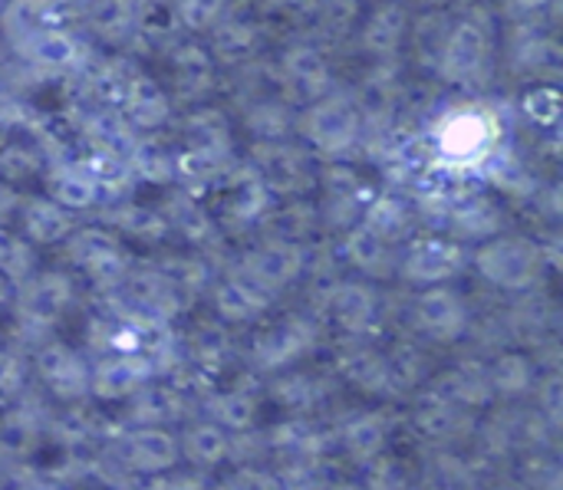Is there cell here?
I'll return each instance as SVG.
<instances>
[{"label": "cell", "mask_w": 563, "mask_h": 490, "mask_svg": "<svg viewBox=\"0 0 563 490\" xmlns=\"http://www.w3.org/2000/svg\"><path fill=\"white\" fill-rule=\"evenodd\" d=\"M435 63H439V73L449 82H459V86L475 82L482 76L485 63H488V30L482 26V20L452 23Z\"/></svg>", "instance_id": "6da1fadb"}, {"label": "cell", "mask_w": 563, "mask_h": 490, "mask_svg": "<svg viewBox=\"0 0 563 490\" xmlns=\"http://www.w3.org/2000/svg\"><path fill=\"white\" fill-rule=\"evenodd\" d=\"M360 112L353 105V99L346 96H330V99H320L317 105L307 109L303 115V132L307 138L323 148V152H346L356 135H360Z\"/></svg>", "instance_id": "7a4b0ae2"}, {"label": "cell", "mask_w": 563, "mask_h": 490, "mask_svg": "<svg viewBox=\"0 0 563 490\" xmlns=\"http://www.w3.org/2000/svg\"><path fill=\"white\" fill-rule=\"evenodd\" d=\"M478 267L488 280H495L498 287L508 290H521L528 287L538 270H541V254L534 244H528L525 237H501L482 247L478 254Z\"/></svg>", "instance_id": "3957f363"}, {"label": "cell", "mask_w": 563, "mask_h": 490, "mask_svg": "<svg viewBox=\"0 0 563 490\" xmlns=\"http://www.w3.org/2000/svg\"><path fill=\"white\" fill-rule=\"evenodd\" d=\"M16 46L30 63L43 66V69H63L79 59V43L59 26H40V30L20 36Z\"/></svg>", "instance_id": "277c9868"}, {"label": "cell", "mask_w": 563, "mask_h": 490, "mask_svg": "<svg viewBox=\"0 0 563 490\" xmlns=\"http://www.w3.org/2000/svg\"><path fill=\"white\" fill-rule=\"evenodd\" d=\"M406 30H409V13L406 7H399L396 0H386L379 3L366 23H363V46L373 53V56H393L402 40H406Z\"/></svg>", "instance_id": "5b68a950"}, {"label": "cell", "mask_w": 563, "mask_h": 490, "mask_svg": "<svg viewBox=\"0 0 563 490\" xmlns=\"http://www.w3.org/2000/svg\"><path fill=\"white\" fill-rule=\"evenodd\" d=\"M402 267L416 280H442L462 267V250L449 241H419L409 247Z\"/></svg>", "instance_id": "8992f818"}, {"label": "cell", "mask_w": 563, "mask_h": 490, "mask_svg": "<svg viewBox=\"0 0 563 490\" xmlns=\"http://www.w3.org/2000/svg\"><path fill=\"white\" fill-rule=\"evenodd\" d=\"M300 267V254L290 241H271L247 257V277L257 287H277L290 280Z\"/></svg>", "instance_id": "52a82bcc"}, {"label": "cell", "mask_w": 563, "mask_h": 490, "mask_svg": "<svg viewBox=\"0 0 563 490\" xmlns=\"http://www.w3.org/2000/svg\"><path fill=\"white\" fill-rule=\"evenodd\" d=\"M122 99H125L129 119H132L135 125H142V129H155V125H162V122L168 119V96H165V89H162L155 79H148V76H132V79L125 82Z\"/></svg>", "instance_id": "ba28073f"}, {"label": "cell", "mask_w": 563, "mask_h": 490, "mask_svg": "<svg viewBox=\"0 0 563 490\" xmlns=\"http://www.w3.org/2000/svg\"><path fill=\"white\" fill-rule=\"evenodd\" d=\"M284 76H287V82H294L303 92L317 96L330 82V63H327V56L317 46H307V43L303 46H290L284 53Z\"/></svg>", "instance_id": "9c48e42d"}, {"label": "cell", "mask_w": 563, "mask_h": 490, "mask_svg": "<svg viewBox=\"0 0 563 490\" xmlns=\"http://www.w3.org/2000/svg\"><path fill=\"white\" fill-rule=\"evenodd\" d=\"M139 0H92L86 20L102 40H122L129 30H135Z\"/></svg>", "instance_id": "30bf717a"}, {"label": "cell", "mask_w": 563, "mask_h": 490, "mask_svg": "<svg viewBox=\"0 0 563 490\" xmlns=\"http://www.w3.org/2000/svg\"><path fill=\"white\" fill-rule=\"evenodd\" d=\"M172 66H175V79L181 82V89L201 92V89L211 86L214 59H211V53H208L205 46H198V43H181V46H175Z\"/></svg>", "instance_id": "8fae6325"}, {"label": "cell", "mask_w": 563, "mask_h": 490, "mask_svg": "<svg viewBox=\"0 0 563 490\" xmlns=\"http://www.w3.org/2000/svg\"><path fill=\"white\" fill-rule=\"evenodd\" d=\"M211 40H214V53L211 59H224V63H241L251 56L254 43H257V33L251 23H241V20H221L214 30H211Z\"/></svg>", "instance_id": "7c38bea8"}, {"label": "cell", "mask_w": 563, "mask_h": 490, "mask_svg": "<svg viewBox=\"0 0 563 490\" xmlns=\"http://www.w3.org/2000/svg\"><path fill=\"white\" fill-rule=\"evenodd\" d=\"M56 0H13L7 7V30L20 40L40 26H56Z\"/></svg>", "instance_id": "4fadbf2b"}, {"label": "cell", "mask_w": 563, "mask_h": 490, "mask_svg": "<svg viewBox=\"0 0 563 490\" xmlns=\"http://www.w3.org/2000/svg\"><path fill=\"white\" fill-rule=\"evenodd\" d=\"M49 194L59 208H89L99 194V181L89 171H63L53 178Z\"/></svg>", "instance_id": "5bb4252c"}, {"label": "cell", "mask_w": 563, "mask_h": 490, "mask_svg": "<svg viewBox=\"0 0 563 490\" xmlns=\"http://www.w3.org/2000/svg\"><path fill=\"white\" fill-rule=\"evenodd\" d=\"M23 224H26V234H30L33 241H40V244L59 241V237L69 231L66 211H63L59 204H53V201H33V204L26 208Z\"/></svg>", "instance_id": "9a60e30c"}, {"label": "cell", "mask_w": 563, "mask_h": 490, "mask_svg": "<svg viewBox=\"0 0 563 490\" xmlns=\"http://www.w3.org/2000/svg\"><path fill=\"white\" fill-rule=\"evenodd\" d=\"M261 181L271 185V188H280V191L297 188V181H303V158L297 152H290V148H271L267 158H264Z\"/></svg>", "instance_id": "2e32d148"}, {"label": "cell", "mask_w": 563, "mask_h": 490, "mask_svg": "<svg viewBox=\"0 0 563 490\" xmlns=\"http://www.w3.org/2000/svg\"><path fill=\"white\" fill-rule=\"evenodd\" d=\"M135 30H142L152 40H168L178 30L175 0H139Z\"/></svg>", "instance_id": "e0dca14e"}, {"label": "cell", "mask_w": 563, "mask_h": 490, "mask_svg": "<svg viewBox=\"0 0 563 490\" xmlns=\"http://www.w3.org/2000/svg\"><path fill=\"white\" fill-rule=\"evenodd\" d=\"M228 13V0H175V16L178 26L191 30V33H205L214 30Z\"/></svg>", "instance_id": "ac0fdd59"}, {"label": "cell", "mask_w": 563, "mask_h": 490, "mask_svg": "<svg viewBox=\"0 0 563 490\" xmlns=\"http://www.w3.org/2000/svg\"><path fill=\"white\" fill-rule=\"evenodd\" d=\"M393 99H396V86L386 73H373L363 86H360V96H356V112L360 119H376V115H386L393 109Z\"/></svg>", "instance_id": "d6986e66"}, {"label": "cell", "mask_w": 563, "mask_h": 490, "mask_svg": "<svg viewBox=\"0 0 563 490\" xmlns=\"http://www.w3.org/2000/svg\"><path fill=\"white\" fill-rule=\"evenodd\" d=\"M350 257L363 267V270H389L393 264V254H389V244L383 237H376L369 227H356L350 234Z\"/></svg>", "instance_id": "ffe728a7"}, {"label": "cell", "mask_w": 563, "mask_h": 490, "mask_svg": "<svg viewBox=\"0 0 563 490\" xmlns=\"http://www.w3.org/2000/svg\"><path fill=\"white\" fill-rule=\"evenodd\" d=\"M449 30H452V23L445 13H439V10L426 13V16H419V23H412V46L419 49L422 59H439Z\"/></svg>", "instance_id": "44dd1931"}, {"label": "cell", "mask_w": 563, "mask_h": 490, "mask_svg": "<svg viewBox=\"0 0 563 490\" xmlns=\"http://www.w3.org/2000/svg\"><path fill=\"white\" fill-rule=\"evenodd\" d=\"M419 313H422L426 326L435 330V333H442V323H449L452 330H462V320H465L462 303H455V297L449 290H432L422 300V310Z\"/></svg>", "instance_id": "7402d4cb"}, {"label": "cell", "mask_w": 563, "mask_h": 490, "mask_svg": "<svg viewBox=\"0 0 563 490\" xmlns=\"http://www.w3.org/2000/svg\"><path fill=\"white\" fill-rule=\"evenodd\" d=\"M406 224H409L406 208H402L399 201L386 198V201H379V204L369 211V218H366V224H363V227H369L376 237H383V241L389 244L393 237H399V234L406 231Z\"/></svg>", "instance_id": "603a6c76"}, {"label": "cell", "mask_w": 563, "mask_h": 490, "mask_svg": "<svg viewBox=\"0 0 563 490\" xmlns=\"http://www.w3.org/2000/svg\"><path fill=\"white\" fill-rule=\"evenodd\" d=\"M445 148L452 155H472L485 145V122L482 119H472V115H462L449 125L445 132Z\"/></svg>", "instance_id": "cb8c5ba5"}, {"label": "cell", "mask_w": 563, "mask_h": 490, "mask_svg": "<svg viewBox=\"0 0 563 490\" xmlns=\"http://www.w3.org/2000/svg\"><path fill=\"white\" fill-rule=\"evenodd\" d=\"M264 181H261V175L257 171H241L234 181H231V208H234V214H241V218H251L257 208H261V201H264Z\"/></svg>", "instance_id": "d4e9b609"}, {"label": "cell", "mask_w": 563, "mask_h": 490, "mask_svg": "<svg viewBox=\"0 0 563 490\" xmlns=\"http://www.w3.org/2000/svg\"><path fill=\"white\" fill-rule=\"evenodd\" d=\"M521 63H528L538 73H558L561 69V49L554 40H531L521 46Z\"/></svg>", "instance_id": "484cf974"}, {"label": "cell", "mask_w": 563, "mask_h": 490, "mask_svg": "<svg viewBox=\"0 0 563 490\" xmlns=\"http://www.w3.org/2000/svg\"><path fill=\"white\" fill-rule=\"evenodd\" d=\"M135 165H139V171H142L145 178H152V181L168 178L172 168H175V162H172L155 142H139V145H135Z\"/></svg>", "instance_id": "4316f807"}, {"label": "cell", "mask_w": 563, "mask_h": 490, "mask_svg": "<svg viewBox=\"0 0 563 490\" xmlns=\"http://www.w3.org/2000/svg\"><path fill=\"white\" fill-rule=\"evenodd\" d=\"M317 13H320V20H323L327 30L343 33L356 20V0H320Z\"/></svg>", "instance_id": "83f0119b"}, {"label": "cell", "mask_w": 563, "mask_h": 490, "mask_svg": "<svg viewBox=\"0 0 563 490\" xmlns=\"http://www.w3.org/2000/svg\"><path fill=\"white\" fill-rule=\"evenodd\" d=\"M195 445H198V455H201L205 461H218V458L224 455V438H221V432H214V428H198V432H195Z\"/></svg>", "instance_id": "f1b7e54d"}, {"label": "cell", "mask_w": 563, "mask_h": 490, "mask_svg": "<svg viewBox=\"0 0 563 490\" xmlns=\"http://www.w3.org/2000/svg\"><path fill=\"white\" fill-rule=\"evenodd\" d=\"M271 7L290 10V13H313L320 7V0H267Z\"/></svg>", "instance_id": "f546056e"}, {"label": "cell", "mask_w": 563, "mask_h": 490, "mask_svg": "<svg viewBox=\"0 0 563 490\" xmlns=\"http://www.w3.org/2000/svg\"><path fill=\"white\" fill-rule=\"evenodd\" d=\"M515 7H521V10H538V7H544V3H551V0H511Z\"/></svg>", "instance_id": "4dcf8cb0"}]
</instances>
